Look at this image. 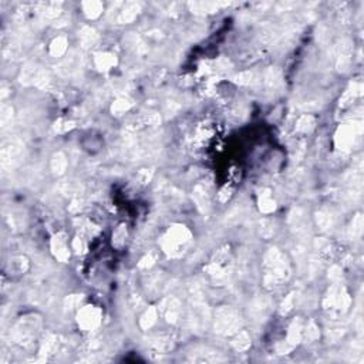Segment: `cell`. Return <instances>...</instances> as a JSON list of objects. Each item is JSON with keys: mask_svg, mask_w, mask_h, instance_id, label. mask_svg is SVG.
I'll use <instances>...</instances> for the list:
<instances>
[{"mask_svg": "<svg viewBox=\"0 0 364 364\" xmlns=\"http://www.w3.org/2000/svg\"><path fill=\"white\" fill-rule=\"evenodd\" d=\"M265 266V285L267 287H277L290 277V263L285 253L272 247L266 252L263 259Z\"/></svg>", "mask_w": 364, "mask_h": 364, "instance_id": "cell-1", "label": "cell"}, {"mask_svg": "<svg viewBox=\"0 0 364 364\" xmlns=\"http://www.w3.org/2000/svg\"><path fill=\"white\" fill-rule=\"evenodd\" d=\"M192 235L189 229L184 225H174L167 231L162 238V249L169 256H181L191 243Z\"/></svg>", "mask_w": 364, "mask_h": 364, "instance_id": "cell-2", "label": "cell"}, {"mask_svg": "<svg viewBox=\"0 0 364 364\" xmlns=\"http://www.w3.org/2000/svg\"><path fill=\"white\" fill-rule=\"evenodd\" d=\"M242 326V317L234 307L222 306L215 313V332L222 336L235 335Z\"/></svg>", "mask_w": 364, "mask_h": 364, "instance_id": "cell-3", "label": "cell"}, {"mask_svg": "<svg viewBox=\"0 0 364 364\" xmlns=\"http://www.w3.org/2000/svg\"><path fill=\"white\" fill-rule=\"evenodd\" d=\"M350 303H352V299H350V296H349L345 287L333 285L326 295L323 307H325L326 312L332 316H340L349 310Z\"/></svg>", "mask_w": 364, "mask_h": 364, "instance_id": "cell-4", "label": "cell"}, {"mask_svg": "<svg viewBox=\"0 0 364 364\" xmlns=\"http://www.w3.org/2000/svg\"><path fill=\"white\" fill-rule=\"evenodd\" d=\"M40 329L39 317L36 316H27L24 319H21L19 323L11 330V337L13 340L20 346H29L33 339L36 337L37 332Z\"/></svg>", "mask_w": 364, "mask_h": 364, "instance_id": "cell-5", "label": "cell"}, {"mask_svg": "<svg viewBox=\"0 0 364 364\" xmlns=\"http://www.w3.org/2000/svg\"><path fill=\"white\" fill-rule=\"evenodd\" d=\"M362 134V124L360 122H349V124H343L340 125L339 129L336 131V148L342 149V151H347L353 147L356 138Z\"/></svg>", "mask_w": 364, "mask_h": 364, "instance_id": "cell-6", "label": "cell"}, {"mask_svg": "<svg viewBox=\"0 0 364 364\" xmlns=\"http://www.w3.org/2000/svg\"><path fill=\"white\" fill-rule=\"evenodd\" d=\"M77 323L84 332H93L101 325V310L96 306H84L77 313Z\"/></svg>", "mask_w": 364, "mask_h": 364, "instance_id": "cell-7", "label": "cell"}, {"mask_svg": "<svg viewBox=\"0 0 364 364\" xmlns=\"http://www.w3.org/2000/svg\"><path fill=\"white\" fill-rule=\"evenodd\" d=\"M289 224L296 237L299 239L305 238L309 232V221L306 217V212L302 208H293L289 214Z\"/></svg>", "mask_w": 364, "mask_h": 364, "instance_id": "cell-8", "label": "cell"}, {"mask_svg": "<svg viewBox=\"0 0 364 364\" xmlns=\"http://www.w3.org/2000/svg\"><path fill=\"white\" fill-rule=\"evenodd\" d=\"M302 337H303V323H302V320L297 317V319H295V320L290 323V326H289L285 345H283L282 349H279L280 355H286L287 352H290L295 346H297L300 343Z\"/></svg>", "mask_w": 364, "mask_h": 364, "instance_id": "cell-9", "label": "cell"}, {"mask_svg": "<svg viewBox=\"0 0 364 364\" xmlns=\"http://www.w3.org/2000/svg\"><path fill=\"white\" fill-rule=\"evenodd\" d=\"M51 252L54 257L60 260V262H67L70 257V249H69V241L66 234L60 232L57 235H54L51 239Z\"/></svg>", "mask_w": 364, "mask_h": 364, "instance_id": "cell-10", "label": "cell"}, {"mask_svg": "<svg viewBox=\"0 0 364 364\" xmlns=\"http://www.w3.org/2000/svg\"><path fill=\"white\" fill-rule=\"evenodd\" d=\"M159 310L164 313L168 323H172V325H175V323L179 322L181 313H182L181 302H179V299H177V297H168V299H165L162 302Z\"/></svg>", "mask_w": 364, "mask_h": 364, "instance_id": "cell-11", "label": "cell"}, {"mask_svg": "<svg viewBox=\"0 0 364 364\" xmlns=\"http://www.w3.org/2000/svg\"><path fill=\"white\" fill-rule=\"evenodd\" d=\"M272 312V302L267 297H259L253 300L252 306L249 307V313L255 322H263L266 317Z\"/></svg>", "mask_w": 364, "mask_h": 364, "instance_id": "cell-12", "label": "cell"}, {"mask_svg": "<svg viewBox=\"0 0 364 364\" xmlns=\"http://www.w3.org/2000/svg\"><path fill=\"white\" fill-rule=\"evenodd\" d=\"M21 154V145L17 141H7L1 148V162L3 167H11Z\"/></svg>", "mask_w": 364, "mask_h": 364, "instance_id": "cell-13", "label": "cell"}, {"mask_svg": "<svg viewBox=\"0 0 364 364\" xmlns=\"http://www.w3.org/2000/svg\"><path fill=\"white\" fill-rule=\"evenodd\" d=\"M80 66H81V56H79L76 51H73V53H70L69 56L60 63L59 67H57V71H59L61 76L69 77V76H73L74 73L79 71Z\"/></svg>", "mask_w": 364, "mask_h": 364, "instance_id": "cell-14", "label": "cell"}, {"mask_svg": "<svg viewBox=\"0 0 364 364\" xmlns=\"http://www.w3.org/2000/svg\"><path fill=\"white\" fill-rule=\"evenodd\" d=\"M350 57H352V43L349 40H343L339 47H337V69L339 70H347L350 66Z\"/></svg>", "mask_w": 364, "mask_h": 364, "instance_id": "cell-15", "label": "cell"}, {"mask_svg": "<svg viewBox=\"0 0 364 364\" xmlns=\"http://www.w3.org/2000/svg\"><path fill=\"white\" fill-rule=\"evenodd\" d=\"M139 13V4L138 3H134V1H129V3H124L121 4V9L119 10L117 13V17L116 20L119 23H131L132 20L135 19Z\"/></svg>", "mask_w": 364, "mask_h": 364, "instance_id": "cell-16", "label": "cell"}, {"mask_svg": "<svg viewBox=\"0 0 364 364\" xmlns=\"http://www.w3.org/2000/svg\"><path fill=\"white\" fill-rule=\"evenodd\" d=\"M94 63L100 71H107L117 64V57L111 53H99V54H96Z\"/></svg>", "mask_w": 364, "mask_h": 364, "instance_id": "cell-17", "label": "cell"}, {"mask_svg": "<svg viewBox=\"0 0 364 364\" xmlns=\"http://www.w3.org/2000/svg\"><path fill=\"white\" fill-rule=\"evenodd\" d=\"M151 347H152L155 352H158V353H167L169 350H172L174 342H172V339L168 337V336L159 335L151 339Z\"/></svg>", "mask_w": 364, "mask_h": 364, "instance_id": "cell-18", "label": "cell"}, {"mask_svg": "<svg viewBox=\"0 0 364 364\" xmlns=\"http://www.w3.org/2000/svg\"><path fill=\"white\" fill-rule=\"evenodd\" d=\"M316 224H317V227L320 231H329V229H332L333 225H335V218L333 215L329 212V211H326V209H322V211H319L317 214H316Z\"/></svg>", "mask_w": 364, "mask_h": 364, "instance_id": "cell-19", "label": "cell"}, {"mask_svg": "<svg viewBox=\"0 0 364 364\" xmlns=\"http://www.w3.org/2000/svg\"><path fill=\"white\" fill-rule=\"evenodd\" d=\"M79 37H80V43H81V46L87 49V47H93V46L96 44V41H97V39H99V34H97V31L93 29V27L86 26V27H83V29H81Z\"/></svg>", "mask_w": 364, "mask_h": 364, "instance_id": "cell-20", "label": "cell"}, {"mask_svg": "<svg viewBox=\"0 0 364 364\" xmlns=\"http://www.w3.org/2000/svg\"><path fill=\"white\" fill-rule=\"evenodd\" d=\"M250 345H252V340H250V336L247 332L239 330L235 333V337L232 340V346L237 352H245L250 347Z\"/></svg>", "mask_w": 364, "mask_h": 364, "instance_id": "cell-21", "label": "cell"}, {"mask_svg": "<svg viewBox=\"0 0 364 364\" xmlns=\"http://www.w3.org/2000/svg\"><path fill=\"white\" fill-rule=\"evenodd\" d=\"M259 209L263 214H272L276 209V202L270 195V191L263 189V194L259 195Z\"/></svg>", "mask_w": 364, "mask_h": 364, "instance_id": "cell-22", "label": "cell"}, {"mask_svg": "<svg viewBox=\"0 0 364 364\" xmlns=\"http://www.w3.org/2000/svg\"><path fill=\"white\" fill-rule=\"evenodd\" d=\"M67 158L63 152H56L53 158H51V171L56 174V175H61L66 172L67 169Z\"/></svg>", "mask_w": 364, "mask_h": 364, "instance_id": "cell-23", "label": "cell"}, {"mask_svg": "<svg viewBox=\"0 0 364 364\" xmlns=\"http://www.w3.org/2000/svg\"><path fill=\"white\" fill-rule=\"evenodd\" d=\"M194 199H195V202H197V207L202 211V212H205V209L209 208V194H208V191L205 189V187H202V185H198L195 188V191H194Z\"/></svg>", "mask_w": 364, "mask_h": 364, "instance_id": "cell-24", "label": "cell"}, {"mask_svg": "<svg viewBox=\"0 0 364 364\" xmlns=\"http://www.w3.org/2000/svg\"><path fill=\"white\" fill-rule=\"evenodd\" d=\"M67 46H69L67 39L63 37V36H60V37H57V39H54L51 41V44H50V54H51L53 57H61L63 54H66Z\"/></svg>", "mask_w": 364, "mask_h": 364, "instance_id": "cell-25", "label": "cell"}, {"mask_svg": "<svg viewBox=\"0 0 364 364\" xmlns=\"http://www.w3.org/2000/svg\"><path fill=\"white\" fill-rule=\"evenodd\" d=\"M316 125V120L313 116L310 114H305L302 116L300 119L297 120V124H296V131L297 132H302V134H307L310 132Z\"/></svg>", "mask_w": 364, "mask_h": 364, "instance_id": "cell-26", "label": "cell"}, {"mask_svg": "<svg viewBox=\"0 0 364 364\" xmlns=\"http://www.w3.org/2000/svg\"><path fill=\"white\" fill-rule=\"evenodd\" d=\"M265 83L266 86L270 90H276L280 84H282V76H280V71L275 67H270V69L266 71L265 76Z\"/></svg>", "mask_w": 364, "mask_h": 364, "instance_id": "cell-27", "label": "cell"}, {"mask_svg": "<svg viewBox=\"0 0 364 364\" xmlns=\"http://www.w3.org/2000/svg\"><path fill=\"white\" fill-rule=\"evenodd\" d=\"M362 84L360 83H355V84H352L349 90L345 93V96H343V100H342V106H350L353 101H355L357 97H360L362 96Z\"/></svg>", "mask_w": 364, "mask_h": 364, "instance_id": "cell-28", "label": "cell"}, {"mask_svg": "<svg viewBox=\"0 0 364 364\" xmlns=\"http://www.w3.org/2000/svg\"><path fill=\"white\" fill-rule=\"evenodd\" d=\"M83 10H84V14L89 19H97L100 14L103 13V4L100 1H84L83 3Z\"/></svg>", "mask_w": 364, "mask_h": 364, "instance_id": "cell-29", "label": "cell"}, {"mask_svg": "<svg viewBox=\"0 0 364 364\" xmlns=\"http://www.w3.org/2000/svg\"><path fill=\"white\" fill-rule=\"evenodd\" d=\"M29 267V262L26 257L19 256V257H13L9 262V269L11 273L14 275H20V273H24Z\"/></svg>", "mask_w": 364, "mask_h": 364, "instance_id": "cell-30", "label": "cell"}, {"mask_svg": "<svg viewBox=\"0 0 364 364\" xmlns=\"http://www.w3.org/2000/svg\"><path fill=\"white\" fill-rule=\"evenodd\" d=\"M157 319H158L157 309H155V307H149L147 312L141 316L139 325H141V327H142L144 330H148V329H151L152 326L155 325Z\"/></svg>", "mask_w": 364, "mask_h": 364, "instance_id": "cell-31", "label": "cell"}, {"mask_svg": "<svg viewBox=\"0 0 364 364\" xmlns=\"http://www.w3.org/2000/svg\"><path fill=\"white\" fill-rule=\"evenodd\" d=\"M132 107V100L127 99V97H121V99L116 100L113 107H111V111L114 116H122L125 114L128 110Z\"/></svg>", "mask_w": 364, "mask_h": 364, "instance_id": "cell-32", "label": "cell"}, {"mask_svg": "<svg viewBox=\"0 0 364 364\" xmlns=\"http://www.w3.org/2000/svg\"><path fill=\"white\" fill-rule=\"evenodd\" d=\"M40 71L36 69L34 64H27L23 71H21V83L29 84V83H36L39 79Z\"/></svg>", "mask_w": 364, "mask_h": 364, "instance_id": "cell-33", "label": "cell"}, {"mask_svg": "<svg viewBox=\"0 0 364 364\" xmlns=\"http://www.w3.org/2000/svg\"><path fill=\"white\" fill-rule=\"evenodd\" d=\"M362 232H363V217L362 214H357L349 228V237L352 239H357L362 237Z\"/></svg>", "mask_w": 364, "mask_h": 364, "instance_id": "cell-34", "label": "cell"}, {"mask_svg": "<svg viewBox=\"0 0 364 364\" xmlns=\"http://www.w3.org/2000/svg\"><path fill=\"white\" fill-rule=\"evenodd\" d=\"M125 237H127V227H125V225H120V227L114 231V234H113V245L120 247V246L124 243Z\"/></svg>", "mask_w": 364, "mask_h": 364, "instance_id": "cell-35", "label": "cell"}, {"mask_svg": "<svg viewBox=\"0 0 364 364\" xmlns=\"http://www.w3.org/2000/svg\"><path fill=\"white\" fill-rule=\"evenodd\" d=\"M259 234L262 235V237L265 238H270L273 234H275V227H273V224L270 222V221H260V224H259Z\"/></svg>", "mask_w": 364, "mask_h": 364, "instance_id": "cell-36", "label": "cell"}, {"mask_svg": "<svg viewBox=\"0 0 364 364\" xmlns=\"http://www.w3.org/2000/svg\"><path fill=\"white\" fill-rule=\"evenodd\" d=\"M303 336H305L307 340H310V342L316 340L319 337V329H317V326L313 322H310L306 327H303Z\"/></svg>", "mask_w": 364, "mask_h": 364, "instance_id": "cell-37", "label": "cell"}, {"mask_svg": "<svg viewBox=\"0 0 364 364\" xmlns=\"http://www.w3.org/2000/svg\"><path fill=\"white\" fill-rule=\"evenodd\" d=\"M71 128H74V122L73 121H67V120H59L56 124H54V131L63 134V132H67Z\"/></svg>", "mask_w": 364, "mask_h": 364, "instance_id": "cell-38", "label": "cell"}, {"mask_svg": "<svg viewBox=\"0 0 364 364\" xmlns=\"http://www.w3.org/2000/svg\"><path fill=\"white\" fill-rule=\"evenodd\" d=\"M345 333H346L345 327H333V329H329V330H327V339H329L332 343H335V342H337L339 339H342Z\"/></svg>", "mask_w": 364, "mask_h": 364, "instance_id": "cell-39", "label": "cell"}, {"mask_svg": "<svg viewBox=\"0 0 364 364\" xmlns=\"http://www.w3.org/2000/svg\"><path fill=\"white\" fill-rule=\"evenodd\" d=\"M296 293H290V295L287 296L285 299V302H283V305H282V315H286V313H289L293 307H295V299H296Z\"/></svg>", "mask_w": 364, "mask_h": 364, "instance_id": "cell-40", "label": "cell"}, {"mask_svg": "<svg viewBox=\"0 0 364 364\" xmlns=\"http://www.w3.org/2000/svg\"><path fill=\"white\" fill-rule=\"evenodd\" d=\"M11 119H13V109L9 106L3 107L1 109V124H3V127H6L7 122L11 121Z\"/></svg>", "mask_w": 364, "mask_h": 364, "instance_id": "cell-41", "label": "cell"}, {"mask_svg": "<svg viewBox=\"0 0 364 364\" xmlns=\"http://www.w3.org/2000/svg\"><path fill=\"white\" fill-rule=\"evenodd\" d=\"M73 249L76 250V253H84L86 252V249H87V246L84 243V241H83V238L77 237L74 241H73Z\"/></svg>", "mask_w": 364, "mask_h": 364, "instance_id": "cell-42", "label": "cell"}, {"mask_svg": "<svg viewBox=\"0 0 364 364\" xmlns=\"http://www.w3.org/2000/svg\"><path fill=\"white\" fill-rule=\"evenodd\" d=\"M238 83H242V84H250L253 83V74L250 71H246V73H242L239 74L237 77Z\"/></svg>", "mask_w": 364, "mask_h": 364, "instance_id": "cell-43", "label": "cell"}, {"mask_svg": "<svg viewBox=\"0 0 364 364\" xmlns=\"http://www.w3.org/2000/svg\"><path fill=\"white\" fill-rule=\"evenodd\" d=\"M154 256L152 255H147L145 257H142L141 259V262H139V267H142V269H147V267H151V266L154 265Z\"/></svg>", "mask_w": 364, "mask_h": 364, "instance_id": "cell-44", "label": "cell"}, {"mask_svg": "<svg viewBox=\"0 0 364 364\" xmlns=\"http://www.w3.org/2000/svg\"><path fill=\"white\" fill-rule=\"evenodd\" d=\"M330 272H332V275H330V277H332L333 280H339V279L342 277V269H340L339 266H333Z\"/></svg>", "mask_w": 364, "mask_h": 364, "instance_id": "cell-45", "label": "cell"}]
</instances>
